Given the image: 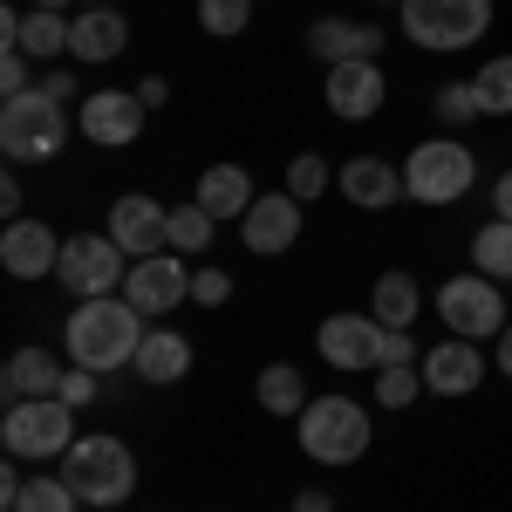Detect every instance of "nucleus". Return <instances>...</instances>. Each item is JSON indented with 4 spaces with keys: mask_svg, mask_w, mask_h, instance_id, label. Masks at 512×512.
<instances>
[{
    "mask_svg": "<svg viewBox=\"0 0 512 512\" xmlns=\"http://www.w3.org/2000/svg\"><path fill=\"white\" fill-rule=\"evenodd\" d=\"M294 424H301V451L315 465H355L369 451V410L355 396H315Z\"/></svg>",
    "mask_w": 512,
    "mask_h": 512,
    "instance_id": "4",
    "label": "nucleus"
},
{
    "mask_svg": "<svg viewBox=\"0 0 512 512\" xmlns=\"http://www.w3.org/2000/svg\"><path fill=\"white\" fill-rule=\"evenodd\" d=\"M478 376H485V355H478V342H437V349H424V390L431 396H472Z\"/></svg>",
    "mask_w": 512,
    "mask_h": 512,
    "instance_id": "18",
    "label": "nucleus"
},
{
    "mask_svg": "<svg viewBox=\"0 0 512 512\" xmlns=\"http://www.w3.org/2000/svg\"><path fill=\"white\" fill-rule=\"evenodd\" d=\"M396 14H403V35L417 48H437V55L478 48L492 28V0H403Z\"/></svg>",
    "mask_w": 512,
    "mask_h": 512,
    "instance_id": "5",
    "label": "nucleus"
},
{
    "mask_svg": "<svg viewBox=\"0 0 512 512\" xmlns=\"http://www.w3.org/2000/svg\"><path fill=\"white\" fill-rule=\"evenodd\" d=\"M198 205L212 212V219H246V205H253V178L239 171V164H212V171H198Z\"/></svg>",
    "mask_w": 512,
    "mask_h": 512,
    "instance_id": "23",
    "label": "nucleus"
},
{
    "mask_svg": "<svg viewBox=\"0 0 512 512\" xmlns=\"http://www.w3.org/2000/svg\"><path fill=\"white\" fill-rule=\"evenodd\" d=\"M62 403H69V410H89V403H96V369H69V376H62Z\"/></svg>",
    "mask_w": 512,
    "mask_h": 512,
    "instance_id": "37",
    "label": "nucleus"
},
{
    "mask_svg": "<svg viewBox=\"0 0 512 512\" xmlns=\"http://www.w3.org/2000/svg\"><path fill=\"white\" fill-rule=\"evenodd\" d=\"M417 390H424V362H417V369H376V403H383V410L417 403Z\"/></svg>",
    "mask_w": 512,
    "mask_h": 512,
    "instance_id": "34",
    "label": "nucleus"
},
{
    "mask_svg": "<svg viewBox=\"0 0 512 512\" xmlns=\"http://www.w3.org/2000/svg\"><path fill=\"white\" fill-rule=\"evenodd\" d=\"M130 369H137L151 390H171V383H185V369H192V342H185L178 328H151Z\"/></svg>",
    "mask_w": 512,
    "mask_h": 512,
    "instance_id": "22",
    "label": "nucleus"
},
{
    "mask_svg": "<svg viewBox=\"0 0 512 512\" xmlns=\"http://www.w3.org/2000/svg\"><path fill=\"white\" fill-rule=\"evenodd\" d=\"M246 21H253V0H198V28H205V35L233 41Z\"/></svg>",
    "mask_w": 512,
    "mask_h": 512,
    "instance_id": "32",
    "label": "nucleus"
},
{
    "mask_svg": "<svg viewBox=\"0 0 512 512\" xmlns=\"http://www.w3.org/2000/svg\"><path fill=\"white\" fill-rule=\"evenodd\" d=\"M82 7H110V0H82Z\"/></svg>",
    "mask_w": 512,
    "mask_h": 512,
    "instance_id": "46",
    "label": "nucleus"
},
{
    "mask_svg": "<svg viewBox=\"0 0 512 512\" xmlns=\"http://www.w3.org/2000/svg\"><path fill=\"white\" fill-rule=\"evenodd\" d=\"M0 89H7V96H28V89H35V82H28V55H21V48H7V55H0Z\"/></svg>",
    "mask_w": 512,
    "mask_h": 512,
    "instance_id": "38",
    "label": "nucleus"
},
{
    "mask_svg": "<svg viewBox=\"0 0 512 512\" xmlns=\"http://www.w3.org/2000/svg\"><path fill=\"white\" fill-rule=\"evenodd\" d=\"M123 301L137 315H171L178 301H192V274H185V253H151V260H130V280H123Z\"/></svg>",
    "mask_w": 512,
    "mask_h": 512,
    "instance_id": "12",
    "label": "nucleus"
},
{
    "mask_svg": "<svg viewBox=\"0 0 512 512\" xmlns=\"http://www.w3.org/2000/svg\"><path fill=\"white\" fill-rule=\"evenodd\" d=\"M369 315L383 321V328H410V321L424 315V287H417L410 274H383L376 294H369Z\"/></svg>",
    "mask_w": 512,
    "mask_h": 512,
    "instance_id": "25",
    "label": "nucleus"
},
{
    "mask_svg": "<svg viewBox=\"0 0 512 512\" xmlns=\"http://www.w3.org/2000/svg\"><path fill=\"white\" fill-rule=\"evenodd\" d=\"M424 355H417V342H410V328H390L383 335V369H417Z\"/></svg>",
    "mask_w": 512,
    "mask_h": 512,
    "instance_id": "36",
    "label": "nucleus"
},
{
    "mask_svg": "<svg viewBox=\"0 0 512 512\" xmlns=\"http://www.w3.org/2000/svg\"><path fill=\"white\" fill-rule=\"evenodd\" d=\"M62 376H69V369H62L48 349H35V342H28V349L7 355L0 390H7V403H28V396H62Z\"/></svg>",
    "mask_w": 512,
    "mask_h": 512,
    "instance_id": "21",
    "label": "nucleus"
},
{
    "mask_svg": "<svg viewBox=\"0 0 512 512\" xmlns=\"http://www.w3.org/2000/svg\"><path fill=\"white\" fill-rule=\"evenodd\" d=\"M253 390H260V410H274V417H301V410L315 403V396H308V376H301L294 362H267Z\"/></svg>",
    "mask_w": 512,
    "mask_h": 512,
    "instance_id": "24",
    "label": "nucleus"
},
{
    "mask_svg": "<svg viewBox=\"0 0 512 512\" xmlns=\"http://www.w3.org/2000/svg\"><path fill=\"white\" fill-rule=\"evenodd\" d=\"M82 499L69 492V478L55 472V478H28L21 485V499H14V512H76Z\"/></svg>",
    "mask_w": 512,
    "mask_h": 512,
    "instance_id": "30",
    "label": "nucleus"
},
{
    "mask_svg": "<svg viewBox=\"0 0 512 512\" xmlns=\"http://www.w3.org/2000/svg\"><path fill=\"white\" fill-rule=\"evenodd\" d=\"M472 260H478V274H485V280H512V219H492V226H478Z\"/></svg>",
    "mask_w": 512,
    "mask_h": 512,
    "instance_id": "28",
    "label": "nucleus"
},
{
    "mask_svg": "<svg viewBox=\"0 0 512 512\" xmlns=\"http://www.w3.org/2000/svg\"><path fill=\"white\" fill-rule=\"evenodd\" d=\"M62 246L69 239H55L41 219H7V233H0V267L14 280H41L62 267Z\"/></svg>",
    "mask_w": 512,
    "mask_h": 512,
    "instance_id": "15",
    "label": "nucleus"
},
{
    "mask_svg": "<svg viewBox=\"0 0 512 512\" xmlns=\"http://www.w3.org/2000/svg\"><path fill=\"white\" fill-rule=\"evenodd\" d=\"M0 212H7V219H21V178H14V171L0 178Z\"/></svg>",
    "mask_w": 512,
    "mask_h": 512,
    "instance_id": "41",
    "label": "nucleus"
},
{
    "mask_svg": "<svg viewBox=\"0 0 512 512\" xmlns=\"http://www.w3.org/2000/svg\"><path fill=\"white\" fill-rule=\"evenodd\" d=\"M110 239H117L130 260L164 253V239H171V205H158L151 192H123L117 205H110Z\"/></svg>",
    "mask_w": 512,
    "mask_h": 512,
    "instance_id": "13",
    "label": "nucleus"
},
{
    "mask_svg": "<svg viewBox=\"0 0 512 512\" xmlns=\"http://www.w3.org/2000/svg\"><path fill=\"white\" fill-rule=\"evenodd\" d=\"M192 301H198V308L233 301V274H226V267H198V274H192Z\"/></svg>",
    "mask_w": 512,
    "mask_h": 512,
    "instance_id": "35",
    "label": "nucleus"
},
{
    "mask_svg": "<svg viewBox=\"0 0 512 512\" xmlns=\"http://www.w3.org/2000/svg\"><path fill=\"white\" fill-rule=\"evenodd\" d=\"M35 89H41V96H48V103H62V110H69V103H76V96H82V89H76V76H69V69H48V76H41Z\"/></svg>",
    "mask_w": 512,
    "mask_h": 512,
    "instance_id": "39",
    "label": "nucleus"
},
{
    "mask_svg": "<svg viewBox=\"0 0 512 512\" xmlns=\"http://www.w3.org/2000/svg\"><path fill=\"white\" fill-rule=\"evenodd\" d=\"M62 478H69V492H76L82 506H123V499L137 492V458H130L123 437L96 431V437H76V444H69Z\"/></svg>",
    "mask_w": 512,
    "mask_h": 512,
    "instance_id": "2",
    "label": "nucleus"
},
{
    "mask_svg": "<svg viewBox=\"0 0 512 512\" xmlns=\"http://www.w3.org/2000/svg\"><path fill=\"white\" fill-rule=\"evenodd\" d=\"M492 205H499L492 219H512V171H499V185H492Z\"/></svg>",
    "mask_w": 512,
    "mask_h": 512,
    "instance_id": "44",
    "label": "nucleus"
},
{
    "mask_svg": "<svg viewBox=\"0 0 512 512\" xmlns=\"http://www.w3.org/2000/svg\"><path fill=\"white\" fill-rule=\"evenodd\" d=\"M492 369H499V376H512V321L499 328V342H492Z\"/></svg>",
    "mask_w": 512,
    "mask_h": 512,
    "instance_id": "42",
    "label": "nucleus"
},
{
    "mask_svg": "<svg viewBox=\"0 0 512 512\" xmlns=\"http://www.w3.org/2000/svg\"><path fill=\"white\" fill-rule=\"evenodd\" d=\"M123 48H130V21L117 7H82L76 14V28H69V55L76 62H117Z\"/></svg>",
    "mask_w": 512,
    "mask_h": 512,
    "instance_id": "20",
    "label": "nucleus"
},
{
    "mask_svg": "<svg viewBox=\"0 0 512 512\" xmlns=\"http://www.w3.org/2000/svg\"><path fill=\"white\" fill-rule=\"evenodd\" d=\"M28 7H55V14H62V7H69V0H28Z\"/></svg>",
    "mask_w": 512,
    "mask_h": 512,
    "instance_id": "45",
    "label": "nucleus"
},
{
    "mask_svg": "<svg viewBox=\"0 0 512 512\" xmlns=\"http://www.w3.org/2000/svg\"><path fill=\"white\" fill-rule=\"evenodd\" d=\"M62 144H69V110L48 103L41 89L0 103V151H7V164H48V158H62Z\"/></svg>",
    "mask_w": 512,
    "mask_h": 512,
    "instance_id": "3",
    "label": "nucleus"
},
{
    "mask_svg": "<svg viewBox=\"0 0 512 512\" xmlns=\"http://www.w3.org/2000/svg\"><path fill=\"white\" fill-rule=\"evenodd\" d=\"M383 321L376 315H328L315 328V349L328 369H349V376H369V369H383Z\"/></svg>",
    "mask_w": 512,
    "mask_h": 512,
    "instance_id": "10",
    "label": "nucleus"
},
{
    "mask_svg": "<svg viewBox=\"0 0 512 512\" xmlns=\"http://www.w3.org/2000/svg\"><path fill=\"white\" fill-rule=\"evenodd\" d=\"M69 14H55V7H28V21H21V55H69Z\"/></svg>",
    "mask_w": 512,
    "mask_h": 512,
    "instance_id": "26",
    "label": "nucleus"
},
{
    "mask_svg": "<svg viewBox=\"0 0 512 512\" xmlns=\"http://www.w3.org/2000/svg\"><path fill=\"white\" fill-rule=\"evenodd\" d=\"M0 444H7V458H69V444H76V410H69L62 396L7 403Z\"/></svg>",
    "mask_w": 512,
    "mask_h": 512,
    "instance_id": "7",
    "label": "nucleus"
},
{
    "mask_svg": "<svg viewBox=\"0 0 512 512\" xmlns=\"http://www.w3.org/2000/svg\"><path fill=\"white\" fill-rule=\"evenodd\" d=\"M239 239L267 260V253H287L294 239H301V198L294 192H260L246 205V219H239Z\"/></svg>",
    "mask_w": 512,
    "mask_h": 512,
    "instance_id": "14",
    "label": "nucleus"
},
{
    "mask_svg": "<svg viewBox=\"0 0 512 512\" xmlns=\"http://www.w3.org/2000/svg\"><path fill=\"white\" fill-rule=\"evenodd\" d=\"M335 185L349 192V205H362V212H390L396 198H410L403 192V171L383 158H349L342 171H335Z\"/></svg>",
    "mask_w": 512,
    "mask_h": 512,
    "instance_id": "19",
    "label": "nucleus"
},
{
    "mask_svg": "<svg viewBox=\"0 0 512 512\" xmlns=\"http://www.w3.org/2000/svg\"><path fill=\"white\" fill-rule=\"evenodd\" d=\"M478 185V158L458 144V137H431L403 158V192L417 205H458V198Z\"/></svg>",
    "mask_w": 512,
    "mask_h": 512,
    "instance_id": "6",
    "label": "nucleus"
},
{
    "mask_svg": "<svg viewBox=\"0 0 512 512\" xmlns=\"http://www.w3.org/2000/svg\"><path fill=\"white\" fill-rule=\"evenodd\" d=\"M383 96H390V82H383L376 62H335V69H328V110H335L342 123L376 117Z\"/></svg>",
    "mask_w": 512,
    "mask_h": 512,
    "instance_id": "16",
    "label": "nucleus"
},
{
    "mask_svg": "<svg viewBox=\"0 0 512 512\" xmlns=\"http://www.w3.org/2000/svg\"><path fill=\"white\" fill-rule=\"evenodd\" d=\"M396 7H403V0H396Z\"/></svg>",
    "mask_w": 512,
    "mask_h": 512,
    "instance_id": "47",
    "label": "nucleus"
},
{
    "mask_svg": "<svg viewBox=\"0 0 512 512\" xmlns=\"http://www.w3.org/2000/svg\"><path fill=\"white\" fill-rule=\"evenodd\" d=\"M437 321L458 335V342H499V328H506V294H499V280L485 274H458L437 287Z\"/></svg>",
    "mask_w": 512,
    "mask_h": 512,
    "instance_id": "8",
    "label": "nucleus"
},
{
    "mask_svg": "<svg viewBox=\"0 0 512 512\" xmlns=\"http://www.w3.org/2000/svg\"><path fill=\"white\" fill-rule=\"evenodd\" d=\"M431 110H437V123H451V130L485 117V110H478V82H444V89L431 96Z\"/></svg>",
    "mask_w": 512,
    "mask_h": 512,
    "instance_id": "31",
    "label": "nucleus"
},
{
    "mask_svg": "<svg viewBox=\"0 0 512 512\" xmlns=\"http://www.w3.org/2000/svg\"><path fill=\"white\" fill-rule=\"evenodd\" d=\"M308 48H315V62H376L383 55V28H369V21H342V14H321L308 21Z\"/></svg>",
    "mask_w": 512,
    "mask_h": 512,
    "instance_id": "17",
    "label": "nucleus"
},
{
    "mask_svg": "<svg viewBox=\"0 0 512 512\" xmlns=\"http://www.w3.org/2000/svg\"><path fill=\"white\" fill-rule=\"evenodd\" d=\"M144 315L123 301V294H96V301H76V315L62 321V349L76 369H130L137 349H144Z\"/></svg>",
    "mask_w": 512,
    "mask_h": 512,
    "instance_id": "1",
    "label": "nucleus"
},
{
    "mask_svg": "<svg viewBox=\"0 0 512 512\" xmlns=\"http://www.w3.org/2000/svg\"><path fill=\"white\" fill-rule=\"evenodd\" d=\"M294 512H335V499H328V492H321V485H308V492H301V499H294Z\"/></svg>",
    "mask_w": 512,
    "mask_h": 512,
    "instance_id": "43",
    "label": "nucleus"
},
{
    "mask_svg": "<svg viewBox=\"0 0 512 512\" xmlns=\"http://www.w3.org/2000/svg\"><path fill=\"white\" fill-rule=\"evenodd\" d=\"M55 280L76 294V301H96V294H117L123 280H130V253H123L110 233H76L62 246V267Z\"/></svg>",
    "mask_w": 512,
    "mask_h": 512,
    "instance_id": "9",
    "label": "nucleus"
},
{
    "mask_svg": "<svg viewBox=\"0 0 512 512\" xmlns=\"http://www.w3.org/2000/svg\"><path fill=\"white\" fill-rule=\"evenodd\" d=\"M137 96H144V110H164V103H171V82H164V76H144V82H137Z\"/></svg>",
    "mask_w": 512,
    "mask_h": 512,
    "instance_id": "40",
    "label": "nucleus"
},
{
    "mask_svg": "<svg viewBox=\"0 0 512 512\" xmlns=\"http://www.w3.org/2000/svg\"><path fill=\"white\" fill-rule=\"evenodd\" d=\"M472 82H478V110L485 117H512V55H492Z\"/></svg>",
    "mask_w": 512,
    "mask_h": 512,
    "instance_id": "29",
    "label": "nucleus"
},
{
    "mask_svg": "<svg viewBox=\"0 0 512 512\" xmlns=\"http://www.w3.org/2000/svg\"><path fill=\"white\" fill-rule=\"evenodd\" d=\"M76 130L96 144V151H123L144 137V96L137 89H96L76 103Z\"/></svg>",
    "mask_w": 512,
    "mask_h": 512,
    "instance_id": "11",
    "label": "nucleus"
},
{
    "mask_svg": "<svg viewBox=\"0 0 512 512\" xmlns=\"http://www.w3.org/2000/svg\"><path fill=\"white\" fill-rule=\"evenodd\" d=\"M328 185H335V171H328V164H321L315 151H301V158L287 164V192L301 198V205H315V198L328 192Z\"/></svg>",
    "mask_w": 512,
    "mask_h": 512,
    "instance_id": "33",
    "label": "nucleus"
},
{
    "mask_svg": "<svg viewBox=\"0 0 512 512\" xmlns=\"http://www.w3.org/2000/svg\"><path fill=\"white\" fill-rule=\"evenodd\" d=\"M212 233H219V219L192 198V205H171V239H164V246L185 253V260H198V253H212Z\"/></svg>",
    "mask_w": 512,
    "mask_h": 512,
    "instance_id": "27",
    "label": "nucleus"
}]
</instances>
